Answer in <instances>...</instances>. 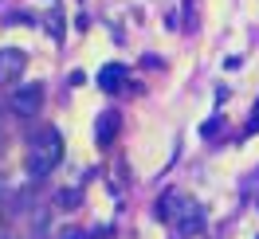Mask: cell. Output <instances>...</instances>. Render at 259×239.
<instances>
[{
    "mask_svg": "<svg viewBox=\"0 0 259 239\" xmlns=\"http://www.w3.org/2000/svg\"><path fill=\"white\" fill-rule=\"evenodd\" d=\"M4 137H8V133H4V122H0V149H4Z\"/></svg>",
    "mask_w": 259,
    "mask_h": 239,
    "instance_id": "obj_11",
    "label": "cell"
},
{
    "mask_svg": "<svg viewBox=\"0 0 259 239\" xmlns=\"http://www.w3.org/2000/svg\"><path fill=\"white\" fill-rule=\"evenodd\" d=\"M0 239H20V235H12V231H0Z\"/></svg>",
    "mask_w": 259,
    "mask_h": 239,
    "instance_id": "obj_12",
    "label": "cell"
},
{
    "mask_svg": "<svg viewBox=\"0 0 259 239\" xmlns=\"http://www.w3.org/2000/svg\"><path fill=\"white\" fill-rule=\"evenodd\" d=\"M44 98H48L44 82H20V90H12V114L35 118V114L44 110Z\"/></svg>",
    "mask_w": 259,
    "mask_h": 239,
    "instance_id": "obj_3",
    "label": "cell"
},
{
    "mask_svg": "<svg viewBox=\"0 0 259 239\" xmlns=\"http://www.w3.org/2000/svg\"><path fill=\"white\" fill-rule=\"evenodd\" d=\"M98 86L106 90V94H118V90H130V71L122 63H106L98 71Z\"/></svg>",
    "mask_w": 259,
    "mask_h": 239,
    "instance_id": "obj_5",
    "label": "cell"
},
{
    "mask_svg": "<svg viewBox=\"0 0 259 239\" xmlns=\"http://www.w3.org/2000/svg\"><path fill=\"white\" fill-rule=\"evenodd\" d=\"M59 239H87V231H82V227H67Z\"/></svg>",
    "mask_w": 259,
    "mask_h": 239,
    "instance_id": "obj_10",
    "label": "cell"
},
{
    "mask_svg": "<svg viewBox=\"0 0 259 239\" xmlns=\"http://www.w3.org/2000/svg\"><path fill=\"white\" fill-rule=\"evenodd\" d=\"M220 122H224V118H220V114H212L208 122L200 126V133H204V137H216V133H220Z\"/></svg>",
    "mask_w": 259,
    "mask_h": 239,
    "instance_id": "obj_8",
    "label": "cell"
},
{
    "mask_svg": "<svg viewBox=\"0 0 259 239\" xmlns=\"http://www.w3.org/2000/svg\"><path fill=\"white\" fill-rule=\"evenodd\" d=\"M59 165H63V133L55 126L35 129L32 141H28V157H24L28 176H32V180H44V176H51Z\"/></svg>",
    "mask_w": 259,
    "mask_h": 239,
    "instance_id": "obj_1",
    "label": "cell"
},
{
    "mask_svg": "<svg viewBox=\"0 0 259 239\" xmlns=\"http://www.w3.org/2000/svg\"><path fill=\"white\" fill-rule=\"evenodd\" d=\"M79 196H82V184H75V188L55 192V204H59V208H75V204H79Z\"/></svg>",
    "mask_w": 259,
    "mask_h": 239,
    "instance_id": "obj_7",
    "label": "cell"
},
{
    "mask_svg": "<svg viewBox=\"0 0 259 239\" xmlns=\"http://www.w3.org/2000/svg\"><path fill=\"white\" fill-rule=\"evenodd\" d=\"M24 71H28V51H20V47L0 51V86H20Z\"/></svg>",
    "mask_w": 259,
    "mask_h": 239,
    "instance_id": "obj_4",
    "label": "cell"
},
{
    "mask_svg": "<svg viewBox=\"0 0 259 239\" xmlns=\"http://www.w3.org/2000/svg\"><path fill=\"white\" fill-rule=\"evenodd\" d=\"M0 231H4V227H0Z\"/></svg>",
    "mask_w": 259,
    "mask_h": 239,
    "instance_id": "obj_14",
    "label": "cell"
},
{
    "mask_svg": "<svg viewBox=\"0 0 259 239\" xmlns=\"http://www.w3.org/2000/svg\"><path fill=\"white\" fill-rule=\"evenodd\" d=\"M157 216L161 220H173L177 235H196L204 227V208L189 200V196H177V192H165V200L157 204Z\"/></svg>",
    "mask_w": 259,
    "mask_h": 239,
    "instance_id": "obj_2",
    "label": "cell"
},
{
    "mask_svg": "<svg viewBox=\"0 0 259 239\" xmlns=\"http://www.w3.org/2000/svg\"><path fill=\"white\" fill-rule=\"evenodd\" d=\"M0 196H4V184H0Z\"/></svg>",
    "mask_w": 259,
    "mask_h": 239,
    "instance_id": "obj_13",
    "label": "cell"
},
{
    "mask_svg": "<svg viewBox=\"0 0 259 239\" xmlns=\"http://www.w3.org/2000/svg\"><path fill=\"white\" fill-rule=\"evenodd\" d=\"M118 126H122V118H118V110H102L98 114V122H95V141L106 149V145L118 137Z\"/></svg>",
    "mask_w": 259,
    "mask_h": 239,
    "instance_id": "obj_6",
    "label": "cell"
},
{
    "mask_svg": "<svg viewBox=\"0 0 259 239\" xmlns=\"http://www.w3.org/2000/svg\"><path fill=\"white\" fill-rule=\"evenodd\" d=\"M48 32L55 35V39L63 35V20H59V12H51V16H48Z\"/></svg>",
    "mask_w": 259,
    "mask_h": 239,
    "instance_id": "obj_9",
    "label": "cell"
}]
</instances>
